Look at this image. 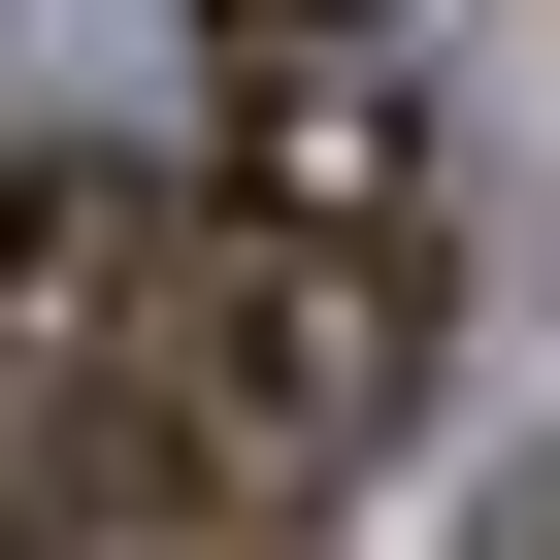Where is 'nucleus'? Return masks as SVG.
I'll return each instance as SVG.
<instances>
[{
  "label": "nucleus",
  "mask_w": 560,
  "mask_h": 560,
  "mask_svg": "<svg viewBox=\"0 0 560 560\" xmlns=\"http://www.w3.org/2000/svg\"><path fill=\"white\" fill-rule=\"evenodd\" d=\"M429 396V231H264L132 132L0 165V494L67 560L132 527H330Z\"/></svg>",
  "instance_id": "f257e3e1"
},
{
  "label": "nucleus",
  "mask_w": 560,
  "mask_h": 560,
  "mask_svg": "<svg viewBox=\"0 0 560 560\" xmlns=\"http://www.w3.org/2000/svg\"><path fill=\"white\" fill-rule=\"evenodd\" d=\"M198 198L429 231V0H198Z\"/></svg>",
  "instance_id": "f03ea898"
},
{
  "label": "nucleus",
  "mask_w": 560,
  "mask_h": 560,
  "mask_svg": "<svg viewBox=\"0 0 560 560\" xmlns=\"http://www.w3.org/2000/svg\"><path fill=\"white\" fill-rule=\"evenodd\" d=\"M0 560H67V527H34V494H0Z\"/></svg>",
  "instance_id": "7ed1b4c3"
},
{
  "label": "nucleus",
  "mask_w": 560,
  "mask_h": 560,
  "mask_svg": "<svg viewBox=\"0 0 560 560\" xmlns=\"http://www.w3.org/2000/svg\"><path fill=\"white\" fill-rule=\"evenodd\" d=\"M494 560H560V494H527V527H494Z\"/></svg>",
  "instance_id": "20e7f679"
}]
</instances>
